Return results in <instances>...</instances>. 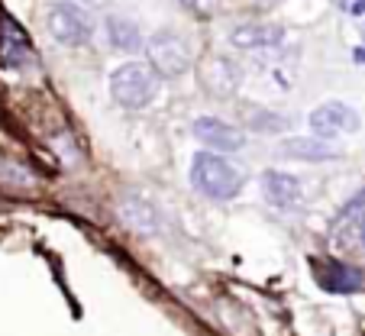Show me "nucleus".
Wrapping results in <instances>:
<instances>
[{
    "label": "nucleus",
    "mask_w": 365,
    "mask_h": 336,
    "mask_svg": "<svg viewBox=\"0 0 365 336\" xmlns=\"http://www.w3.org/2000/svg\"><path fill=\"white\" fill-rule=\"evenodd\" d=\"M191 181L200 194L214 200H230L240 194V188L246 185V175L230 165L227 158L214 156V152H197L194 156V165H191Z\"/></svg>",
    "instance_id": "obj_1"
},
{
    "label": "nucleus",
    "mask_w": 365,
    "mask_h": 336,
    "mask_svg": "<svg viewBox=\"0 0 365 336\" xmlns=\"http://www.w3.org/2000/svg\"><path fill=\"white\" fill-rule=\"evenodd\" d=\"M110 94L120 107L143 110L155 101V94H159V75H155V68L145 62H126L113 71Z\"/></svg>",
    "instance_id": "obj_2"
},
{
    "label": "nucleus",
    "mask_w": 365,
    "mask_h": 336,
    "mask_svg": "<svg viewBox=\"0 0 365 336\" xmlns=\"http://www.w3.org/2000/svg\"><path fill=\"white\" fill-rule=\"evenodd\" d=\"M143 49L149 55V65L155 68V75L162 78H178L191 68V52H187L185 39L175 33H155Z\"/></svg>",
    "instance_id": "obj_3"
},
{
    "label": "nucleus",
    "mask_w": 365,
    "mask_h": 336,
    "mask_svg": "<svg viewBox=\"0 0 365 336\" xmlns=\"http://www.w3.org/2000/svg\"><path fill=\"white\" fill-rule=\"evenodd\" d=\"M48 33L56 36L62 46H84L94 33L91 16L75 4H56L48 14Z\"/></svg>",
    "instance_id": "obj_4"
},
{
    "label": "nucleus",
    "mask_w": 365,
    "mask_h": 336,
    "mask_svg": "<svg viewBox=\"0 0 365 336\" xmlns=\"http://www.w3.org/2000/svg\"><path fill=\"white\" fill-rule=\"evenodd\" d=\"M333 243L346 253H365V191L346 204L339 213L336 230H333Z\"/></svg>",
    "instance_id": "obj_5"
},
{
    "label": "nucleus",
    "mask_w": 365,
    "mask_h": 336,
    "mask_svg": "<svg viewBox=\"0 0 365 336\" xmlns=\"http://www.w3.org/2000/svg\"><path fill=\"white\" fill-rule=\"evenodd\" d=\"M240 81H242L240 65L233 58H227V55H210L204 68H200V84L214 97H233Z\"/></svg>",
    "instance_id": "obj_6"
},
{
    "label": "nucleus",
    "mask_w": 365,
    "mask_h": 336,
    "mask_svg": "<svg viewBox=\"0 0 365 336\" xmlns=\"http://www.w3.org/2000/svg\"><path fill=\"white\" fill-rule=\"evenodd\" d=\"M310 130H314V136H324V139L339 136V133H356L359 113L352 107H346V103L330 101L310 113Z\"/></svg>",
    "instance_id": "obj_7"
},
{
    "label": "nucleus",
    "mask_w": 365,
    "mask_h": 336,
    "mask_svg": "<svg viewBox=\"0 0 365 336\" xmlns=\"http://www.w3.org/2000/svg\"><path fill=\"white\" fill-rule=\"evenodd\" d=\"M194 136L217 152H236L246 146V136H242L236 126L223 123V120H217V117H200L197 123H194Z\"/></svg>",
    "instance_id": "obj_8"
},
{
    "label": "nucleus",
    "mask_w": 365,
    "mask_h": 336,
    "mask_svg": "<svg viewBox=\"0 0 365 336\" xmlns=\"http://www.w3.org/2000/svg\"><path fill=\"white\" fill-rule=\"evenodd\" d=\"M284 39L282 26H272V23H246V26H236L230 33V42L236 49H272Z\"/></svg>",
    "instance_id": "obj_9"
},
{
    "label": "nucleus",
    "mask_w": 365,
    "mask_h": 336,
    "mask_svg": "<svg viewBox=\"0 0 365 336\" xmlns=\"http://www.w3.org/2000/svg\"><path fill=\"white\" fill-rule=\"evenodd\" d=\"M320 268V285L327 291H339V295H352L365 285V275L352 265H343V262H327V265H317Z\"/></svg>",
    "instance_id": "obj_10"
},
{
    "label": "nucleus",
    "mask_w": 365,
    "mask_h": 336,
    "mask_svg": "<svg viewBox=\"0 0 365 336\" xmlns=\"http://www.w3.org/2000/svg\"><path fill=\"white\" fill-rule=\"evenodd\" d=\"M262 194H265V200L275 207H294L297 200H301V185H297V178H291V175H284V172H265Z\"/></svg>",
    "instance_id": "obj_11"
},
{
    "label": "nucleus",
    "mask_w": 365,
    "mask_h": 336,
    "mask_svg": "<svg viewBox=\"0 0 365 336\" xmlns=\"http://www.w3.org/2000/svg\"><path fill=\"white\" fill-rule=\"evenodd\" d=\"M282 156L288 158H301V162H330L339 156L336 146H330L324 136H310V139H288L282 149Z\"/></svg>",
    "instance_id": "obj_12"
},
{
    "label": "nucleus",
    "mask_w": 365,
    "mask_h": 336,
    "mask_svg": "<svg viewBox=\"0 0 365 336\" xmlns=\"http://www.w3.org/2000/svg\"><path fill=\"white\" fill-rule=\"evenodd\" d=\"M120 220H123L130 230H136V233H152V230L159 227V213H155V207L145 204V200L139 198H130L120 204Z\"/></svg>",
    "instance_id": "obj_13"
},
{
    "label": "nucleus",
    "mask_w": 365,
    "mask_h": 336,
    "mask_svg": "<svg viewBox=\"0 0 365 336\" xmlns=\"http://www.w3.org/2000/svg\"><path fill=\"white\" fill-rule=\"evenodd\" d=\"M107 36H110V42L120 49V52H139V49L145 46L139 26L130 20H123V16H107Z\"/></svg>",
    "instance_id": "obj_14"
},
{
    "label": "nucleus",
    "mask_w": 365,
    "mask_h": 336,
    "mask_svg": "<svg viewBox=\"0 0 365 336\" xmlns=\"http://www.w3.org/2000/svg\"><path fill=\"white\" fill-rule=\"evenodd\" d=\"M0 55H4V62L10 68H20L26 62V39H23L20 26L10 23L7 16H4V36H0Z\"/></svg>",
    "instance_id": "obj_15"
},
{
    "label": "nucleus",
    "mask_w": 365,
    "mask_h": 336,
    "mask_svg": "<svg viewBox=\"0 0 365 336\" xmlns=\"http://www.w3.org/2000/svg\"><path fill=\"white\" fill-rule=\"evenodd\" d=\"M249 130L255 133H282L288 130V120L272 110H249Z\"/></svg>",
    "instance_id": "obj_16"
},
{
    "label": "nucleus",
    "mask_w": 365,
    "mask_h": 336,
    "mask_svg": "<svg viewBox=\"0 0 365 336\" xmlns=\"http://www.w3.org/2000/svg\"><path fill=\"white\" fill-rule=\"evenodd\" d=\"M185 7H191V10H197V14H207V10H214L220 0H181Z\"/></svg>",
    "instance_id": "obj_17"
},
{
    "label": "nucleus",
    "mask_w": 365,
    "mask_h": 336,
    "mask_svg": "<svg viewBox=\"0 0 365 336\" xmlns=\"http://www.w3.org/2000/svg\"><path fill=\"white\" fill-rule=\"evenodd\" d=\"M349 10H352V16H362V14H365V0H356Z\"/></svg>",
    "instance_id": "obj_18"
},
{
    "label": "nucleus",
    "mask_w": 365,
    "mask_h": 336,
    "mask_svg": "<svg viewBox=\"0 0 365 336\" xmlns=\"http://www.w3.org/2000/svg\"><path fill=\"white\" fill-rule=\"evenodd\" d=\"M356 62H365V49H356Z\"/></svg>",
    "instance_id": "obj_19"
},
{
    "label": "nucleus",
    "mask_w": 365,
    "mask_h": 336,
    "mask_svg": "<svg viewBox=\"0 0 365 336\" xmlns=\"http://www.w3.org/2000/svg\"><path fill=\"white\" fill-rule=\"evenodd\" d=\"M84 4H91V7H101L103 0H84Z\"/></svg>",
    "instance_id": "obj_20"
}]
</instances>
